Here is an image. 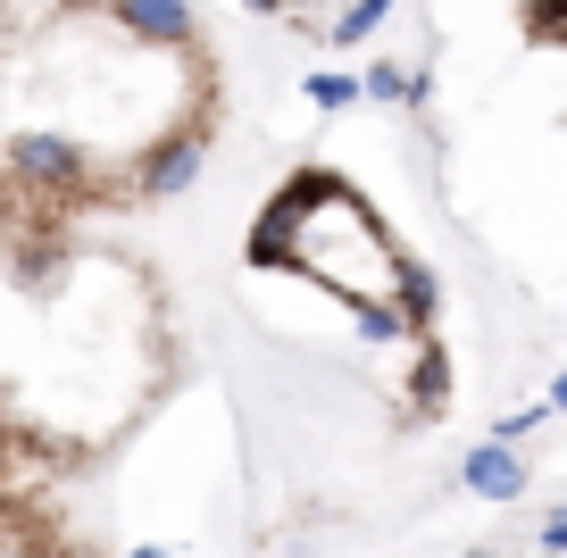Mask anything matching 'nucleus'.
Segmentation results:
<instances>
[{
    "label": "nucleus",
    "instance_id": "nucleus-3",
    "mask_svg": "<svg viewBox=\"0 0 567 558\" xmlns=\"http://www.w3.org/2000/svg\"><path fill=\"white\" fill-rule=\"evenodd\" d=\"M250 9H267L276 25H292L309 42H351V34H368V18L384 0H250Z\"/></svg>",
    "mask_w": 567,
    "mask_h": 558
},
{
    "label": "nucleus",
    "instance_id": "nucleus-1",
    "mask_svg": "<svg viewBox=\"0 0 567 558\" xmlns=\"http://www.w3.org/2000/svg\"><path fill=\"white\" fill-rule=\"evenodd\" d=\"M176 384L159 276L101 226L0 217V442L34 467H101Z\"/></svg>",
    "mask_w": 567,
    "mask_h": 558
},
{
    "label": "nucleus",
    "instance_id": "nucleus-4",
    "mask_svg": "<svg viewBox=\"0 0 567 558\" xmlns=\"http://www.w3.org/2000/svg\"><path fill=\"white\" fill-rule=\"evenodd\" d=\"M75 9H84V0H0V92L25 68V51H34L59 18H75Z\"/></svg>",
    "mask_w": 567,
    "mask_h": 558
},
{
    "label": "nucleus",
    "instance_id": "nucleus-2",
    "mask_svg": "<svg viewBox=\"0 0 567 558\" xmlns=\"http://www.w3.org/2000/svg\"><path fill=\"white\" fill-rule=\"evenodd\" d=\"M59 484L68 475L34 467L25 451L0 442V558H101Z\"/></svg>",
    "mask_w": 567,
    "mask_h": 558
}]
</instances>
